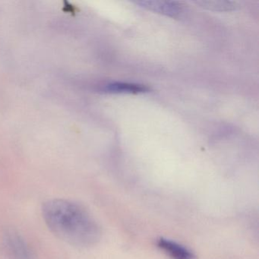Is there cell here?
I'll return each instance as SVG.
<instances>
[{
	"mask_svg": "<svg viewBox=\"0 0 259 259\" xmlns=\"http://www.w3.org/2000/svg\"><path fill=\"white\" fill-rule=\"evenodd\" d=\"M41 211L51 233L69 245L87 248L95 245L101 239L99 224L79 203L54 198L44 203Z\"/></svg>",
	"mask_w": 259,
	"mask_h": 259,
	"instance_id": "6da1fadb",
	"label": "cell"
},
{
	"mask_svg": "<svg viewBox=\"0 0 259 259\" xmlns=\"http://www.w3.org/2000/svg\"><path fill=\"white\" fill-rule=\"evenodd\" d=\"M4 245L13 259H33L31 250L19 233L9 230L4 236Z\"/></svg>",
	"mask_w": 259,
	"mask_h": 259,
	"instance_id": "7a4b0ae2",
	"label": "cell"
},
{
	"mask_svg": "<svg viewBox=\"0 0 259 259\" xmlns=\"http://www.w3.org/2000/svg\"><path fill=\"white\" fill-rule=\"evenodd\" d=\"M157 245L170 259H196L190 249L175 241L161 237L157 240Z\"/></svg>",
	"mask_w": 259,
	"mask_h": 259,
	"instance_id": "3957f363",
	"label": "cell"
},
{
	"mask_svg": "<svg viewBox=\"0 0 259 259\" xmlns=\"http://www.w3.org/2000/svg\"><path fill=\"white\" fill-rule=\"evenodd\" d=\"M136 4L142 8L169 17H177L182 13V8L177 2L164 1H139Z\"/></svg>",
	"mask_w": 259,
	"mask_h": 259,
	"instance_id": "277c9868",
	"label": "cell"
},
{
	"mask_svg": "<svg viewBox=\"0 0 259 259\" xmlns=\"http://www.w3.org/2000/svg\"><path fill=\"white\" fill-rule=\"evenodd\" d=\"M148 89L142 84L128 82H113L106 84L103 92L108 94H126L136 95L148 92Z\"/></svg>",
	"mask_w": 259,
	"mask_h": 259,
	"instance_id": "5b68a950",
	"label": "cell"
},
{
	"mask_svg": "<svg viewBox=\"0 0 259 259\" xmlns=\"http://www.w3.org/2000/svg\"><path fill=\"white\" fill-rule=\"evenodd\" d=\"M204 10L213 12H230L236 10V3L231 1H198L195 2Z\"/></svg>",
	"mask_w": 259,
	"mask_h": 259,
	"instance_id": "8992f818",
	"label": "cell"
}]
</instances>
